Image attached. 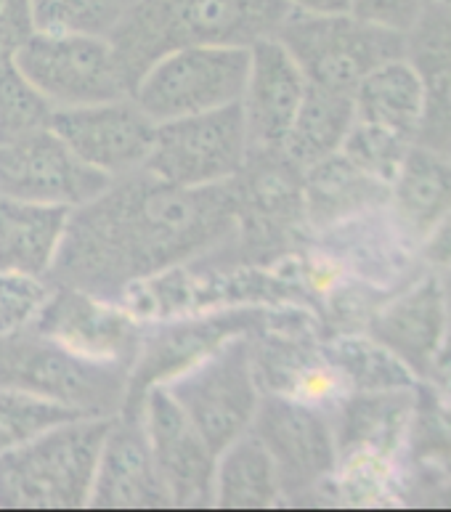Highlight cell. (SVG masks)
Masks as SVG:
<instances>
[{"label":"cell","mask_w":451,"mask_h":512,"mask_svg":"<svg viewBox=\"0 0 451 512\" xmlns=\"http://www.w3.org/2000/svg\"><path fill=\"white\" fill-rule=\"evenodd\" d=\"M239 231L237 181L184 189L146 168L112 178L99 197L72 207L51 284L117 298L199 255H210Z\"/></svg>","instance_id":"obj_1"},{"label":"cell","mask_w":451,"mask_h":512,"mask_svg":"<svg viewBox=\"0 0 451 512\" xmlns=\"http://www.w3.org/2000/svg\"><path fill=\"white\" fill-rule=\"evenodd\" d=\"M287 0H133L109 35L130 85L160 56L186 46H242L274 38Z\"/></svg>","instance_id":"obj_2"},{"label":"cell","mask_w":451,"mask_h":512,"mask_svg":"<svg viewBox=\"0 0 451 512\" xmlns=\"http://www.w3.org/2000/svg\"><path fill=\"white\" fill-rule=\"evenodd\" d=\"M115 417H75L0 457V510H83Z\"/></svg>","instance_id":"obj_3"},{"label":"cell","mask_w":451,"mask_h":512,"mask_svg":"<svg viewBox=\"0 0 451 512\" xmlns=\"http://www.w3.org/2000/svg\"><path fill=\"white\" fill-rule=\"evenodd\" d=\"M130 369L80 356L40 329L0 335V390L46 398L91 417H115L128 396Z\"/></svg>","instance_id":"obj_4"},{"label":"cell","mask_w":451,"mask_h":512,"mask_svg":"<svg viewBox=\"0 0 451 512\" xmlns=\"http://www.w3.org/2000/svg\"><path fill=\"white\" fill-rule=\"evenodd\" d=\"M253 340L237 335L162 385L215 457L250 433L260 404Z\"/></svg>","instance_id":"obj_5"},{"label":"cell","mask_w":451,"mask_h":512,"mask_svg":"<svg viewBox=\"0 0 451 512\" xmlns=\"http://www.w3.org/2000/svg\"><path fill=\"white\" fill-rule=\"evenodd\" d=\"M311 85L351 93L380 64L404 56L401 32L345 14L290 11L274 35Z\"/></svg>","instance_id":"obj_6"},{"label":"cell","mask_w":451,"mask_h":512,"mask_svg":"<svg viewBox=\"0 0 451 512\" xmlns=\"http://www.w3.org/2000/svg\"><path fill=\"white\" fill-rule=\"evenodd\" d=\"M250 48L186 46L160 56L133 85V101L154 123L199 115L242 99Z\"/></svg>","instance_id":"obj_7"},{"label":"cell","mask_w":451,"mask_h":512,"mask_svg":"<svg viewBox=\"0 0 451 512\" xmlns=\"http://www.w3.org/2000/svg\"><path fill=\"white\" fill-rule=\"evenodd\" d=\"M247 144L242 104L176 117L157 123L144 168L162 181L184 189H205L234 181L245 173Z\"/></svg>","instance_id":"obj_8"},{"label":"cell","mask_w":451,"mask_h":512,"mask_svg":"<svg viewBox=\"0 0 451 512\" xmlns=\"http://www.w3.org/2000/svg\"><path fill=\"white\" fill-rule=\"evenodd\" d=\"M14 64L54 109L88 107L130 96L115 48L101 35L38 30L19 48Z\"/></svg>","instance_id":"obj_9"},{"label":"cell","mask_w":451,"mask_h":512,"mask_svg":"<svg viewBox=\"0 0 451 512\" xmlns=\"http://www.w3.org/2000/svg\"><path fill=\"white\" fill-rule=\"evenodd\" d=\"M250 433L268 451L287 497L316 489L335 467V430L319 406L279 393L260 398Z\"/></svg>","instance_id":"obj_10"},{"label":"cell","mask_w":451,"mask_h":512,"mask_svg":"<svg viewBox=\"0 0 451 512\" xmlns=\"http://www.w3.org/2000/svg\"><path fill=\"white\" fill-rule=\"evenodd\" d=\"M112 178L88 168L69 152L51 128L0 144V194L43 202V205L80 207L99 197Z\"/></svg>","instance_id":"obj_11"},{"label":"cell","mask_w":451,"mask_h":512,"mask_svg":"<svg viewBox=\"0 0 451 512\" xmlns=\"http://www.w3.org/2000/svg\"><path fill=\"white\" fill-rule=\"evenodd\" d=\"M51 130L77 160L109 178L128 176L149 160L157 123L133 96L88 107L56 109Z\"/></svg>","instance_id":"obj_12"},{"label":"cell","mask_w":451,"mask_h":512,"mask_svg":"<svg viewBox=\"0 0 451 512\" xmlns=\"http://www.w3.org/2000/svg\"><path fill=\"white\" fill-rule=\"evenodd\" d=\"M170 507H213L215 454L199 438L181 406L157 385L136 406Z\"/></svg>","instance_id":"obj_13"},{"label":"cell","mask_w":451,"mask_h":512,"mask_svg":"<svg viewBox=\"0 0 451 512\" xmlns=\"http://www.w3.org/2000/svg\"><path fill=\"white\" fill-rule=\"evenodd\" d=\"M32 327L80 356L125 369L136 364L144 343L133 316L112 306L107 298L72 287H59V284H54L46 306Z\"/></svg>","instance_id":"obj_14"},{"label":"cell","mask_w":451,"mask_h":512,"mask_svg":"<svg viewBox=\"0 0 451 512\" xmlns=\"http://www.w3.org/2000/svg\"><path fill=\"white\" fill-rule=\"evenodd\" d=\"M306 85V75L279 40L263 38L250 46V72L239 99L250 154L282 152Z\"/></svg>","instance_id":"obj_15"},{"label":"cell","mask_w":451,"mask_h":512,"mask_svg":"<svg viewBox=\"0 0 451 512\" xmlns=\"http://www.w3.org/2000/svg\"><path fill=\"white\" fill-rule=\"evenodd\" d=\"M91 510H165L168 491L154 467L152 449L136 412L112 420L93 478Z\"/></svg>","instance_id":"obj_16"},{"label":"cell","mask_w":451,"mask_h":512,"mask_svg":"<svg viewBox=\"0 0 451 512\" xmlns=\"http://www.w3.org/2000/svg\"><path fill=\"white\" fill-rule=\"evenodd\" d=\"M372 340L388 348L414 377H428L449 335V306L444 279L425 276L375 311L369 321Z\"/></svg>","instance_id":"obj_17"},{"label":"cell","mask_w":451,"mask_h":512,"mask_svg":"<svg viewBox=\"0 0 451 512\" xmlns=\"http://www.w3.org/2000/svg\"><path fill=\"white\" fill-rule=\"evenodd\" d=\"M406 62L422 80L417 144L451 157V0H430L404 35Z\"/></svg>","instance_id":"obj_18"},{"label":"cell","mask_w":451,"mask_h":512,"mask_svg":"<svg viewBox=\"0 0 451 512\" xmlns=\"http://www.w3.org/2000/svg\"><path fill=\"white\" fill-rule=\"evenodd\" d=\"M255 319L250 314H223L210 319L181 321L176 327L165 329L154 340L141 343L136 364L128 375V396L123 412H136L138 401L157 385H165L184 369L194 367L197 361L221 348L226 340L237 335H247Z\"/></svg>","instance_id":"obj_19"},{"label":"cell","mask_w":451,"mask_h":512,"mask_svg":"<svg viewBox=\"0 0 451 512\" xmlns=\"http://www.w3.org/2000/svg\"><path fill=\"white\" fill-rule=\"evenodd\" d=\"M69 207L0 194V271L48 276L67 231Z\"/></svg>","instance_id":"obj_20"},{"label":"cell","mask_w":451,"mask_h":512,"mask_svg":"<svg viewBox=\"0 0 451 512\" xmlns=\"http://www.w3.org/2000/svg\"><path fill=\"white\" fill-rule=\"evenodd\" d=\"M390 199L398 226L420 245L451 210V157L414 144L390 181Z\"/></svg>","instance_id":"obj_21"},{"label":"cell","mask_w":451,"mask_h":512,"mask_svg":"<svg viewBox=\"0 0 451 512\" xmlns=\"http://www.w3.org/2000/svg\"><path fill=\"white\" fill-rule=\"evenodd\" d=\"M422 80L406 56L372 69L353 91L356 120L417 141L422 123Z\"/></svg>","instance_id":"obj_22"},{"label":"cell","mask_w":451,"mask_h":512,"mask_svg":"<svg viewBox=\"0 0 451 512\" xmlns=\"http://www.w3.org/2000/svg\"><path fill=\"white\" fill-rule=\"evenodd\" d=\"M353 117H356V109H353L351 93L329 91V88L308 83L298 115L287 130L282 152L300 170L314 168L316 162L340 152L353 125Z\"/></svg>","instance_id":"obj_23"},{"label":"cell","mask_w":451,"mask_h":512,"mask_svg":"<svg viewBox=\"0 0 451 512\" xmlns=\"http://www.w3.org/2000/svg\"><path fill=\"white\" fill-rule=\"evenodd\" d=\"M282 502L274 462L258 438L245 433L215 459L213 507L271 510Z\"/></svg>","instance_id":"obj_24"},{"label":"cell","mask_w":451,"mask_h":512,"mask_svg":"<svg viewBox=\"0 0 451 512\" xmlns=\"http://www.w3.org/2000/svg\"><path fill=\"white\" fill-rule=\"evenodd\" d=\"M388 189L390 184L356 168L340 152L308 168V176L303 181L308 215L319 223L375 210L388 199Z\"/></svg>","instance_id":"obj_25"},{"label":"cell","mask_w":451,"mask_h":512,"mask_svg":"<svg viewBox=\"0 0 451 512\" xmlns=\"http://www.w3.org/2000/svg\"><path fill=\"white\" fill-rule=\"evenodd\" d=\"M412 398L396 390H369V396L351 398L340 409V438L343 451L383 449L398 438Z\"/></svg>","instance_id":"obj_26"},{"label":"cell","mask_w":451,"mask_h":512,"mask_svg":"<svg viewBox=\"0 0 451 512\" xmlns=\"http://www.w3.org/2000/svg\"><path fill=\"white\" fill-rule=\"evenodd\" d=\"M56 109L22 75L14 59L0 64V144L51 128Z\"/></svg>","instance_id":"obj_27"},{"label":"cell","mask_w":451,"mask_h":512,"mask_svg":"<svg viewBox=\"0 0 451 512\" xmlns=\"http://www.w3.org/2000/svg\"><path fill=\"white\" fill-rule=\"evenodd\" d=\"M75 417H91V414L75 412L69 406L16 390H0V457Z\"/></svg>","instance_id":"obj_28"},{"label":"cell","mask_w":451,"mask_h":512,"mask_svg":"<svg viewBox=\"0 0 451 512\" xmlns=\"http://www.w3.org/2000/svg\"><path fill=\"white\" fill-rule=\"evenodd\" d=\"M133 0H32L40 32H80L109 38Z\"/></svg>","instance_id":"obj_29"},{"label":"cell","mask_w":451,"mask_h":512,"mask_svg":"<svg viewBox=\"0 0 451 512\" xmlns=\"http://www.w3.org/2000/svg\"><path fill=\"white\" fill-rule=\"evenodd\" d=\"M332 359L340 375L361 390H398L406 388L414 377L377 340H343L335 345Z\"/></svg>","instance_id":"obj_30"},{"label":"cell","mask_w":451,"mask_h":512,"mask_svg":"<svg viewBox=\"0 0 451 512\" xmlns=\"http://www.w3.org/2000/svg\"><path fill=\"white\" fill-rule=\"evenodd\" d=\"M414 144L417 141H412V138L398 136L393 130L377 128V125L359 123L353 117L351 130H348V136H345L343 146H340V154H343L345 160H351L356 168L364 170V173L390 184L396 178L406 152Z\"/></svg>","instance_id":"obj_31"},{"label":"cell","mask_w":451,"mask_h":512,"mask_svg":"<svg viewBox=\"0 0 451 512\" xmlns=\"http://www.w3.org/2000/svg\"><path fill=\"white\" fill-rule=\"evenodd\" d=\"M414 459L425 467L451 465V398L422 390L414 409Z\"/></svg>","instance_id":"obj_32"},{"label":"cell","mask_w":451,"mask_h":512,"mask_svg":"<svg viewBox=\"0 0 451 512\" xmlns=\"http://www.w3.org/2000/svg\"><path fill=\"white\" fill-rule=\"evenodd\" d=\"M54 284L48 276L0 271V335L35 324Z\"/></svg>","instance_id":"obj_33"},{"label":"cell","mask_w":451,"mask_h":512,"mask_svg":"<svg viewBox=\"0 0 451 512\" xmlns=\"http://www.w3.org/2000/svg\"><path fill=\"white\" fill-rule=\"evenodd\" d=\"M422 8H425V0H348L351 16L375 27L401 32V35L412 30Z\"/></svg>","instance_id":"obj_34"},{"label":"cell","mask_w":451,"mask_h":512,"mask_svg":"<svg viewBox=\"0 0 451 512\" xmlns=\"http://www.w3.org/2000/svg\"><path fill=\"white\" fill-rule=\"evenodd\" d=\"M35 32L32 0H0V64L11 62Z\"/></svg>","instance_id":"obj_35"},{"label":"cell","mask_w":451,"mask_h":512,"mask_svg":"<svg viewBox=\"0 0 451 512\" xmlns=\"http://www.w3.org/2000/svg\"><path fill=\"white\" fill-rule=\"evenodd\" d=\"M420 258L436 274L451 271V210L420 239Z\"/></svg>","instance_id":"obj_36"},{"label":"cell","mask_w":451,"mask_h":512,"mask_svg":"<svg viewBox=\"0 0 451 512\" xmlns=\"http://www.w3.org/2000/svg\"><path fill=\"white\" fill-rule=\"evenodd\" d=\"M425 380H430L441 396L451 398V345H444V351L438 353V359L433 361Z\"/></svg>","instance_id":"obj_37"},{"label":"cell","mask_w":451,"mask_h":512,"mask_svg":"<svg viewBox=\"0 0 451 512\" xmlns=\"http://www.w3.org/2000/svg\"><path fill=\"white\" fill-rule=\"evenodd\" d=\"M292 11H306V14H345L348 0H287Z\"/></svg>","instance_id":"obj_38"},{"label":"cell","mask_w":451,"mask_h":512,"mask_svg":"<svg viewBox=\"0 0 451 512\" xmlns=\"http://www.w3.org/2000/svg\"><path fill=\"white\" fill-rule=\"evenodd\" d=\"M444 290H446V306H449V332H451V271L444 276Z\"/></svg>","instance_id":"obj_39"},{"label":"cell","mask_w":451,"mask_h":512,"mask_svg":"<svg viewBox=\"0 0 451 512\" xmlns=\"http://www.w3.org/2000/svg\"><path fill=\"white\" fill-rule=\"evenodd\" d=\"M425 3H430V0H425Z\"/></svg>","instance_id":"obj_40"}]
</instances>
